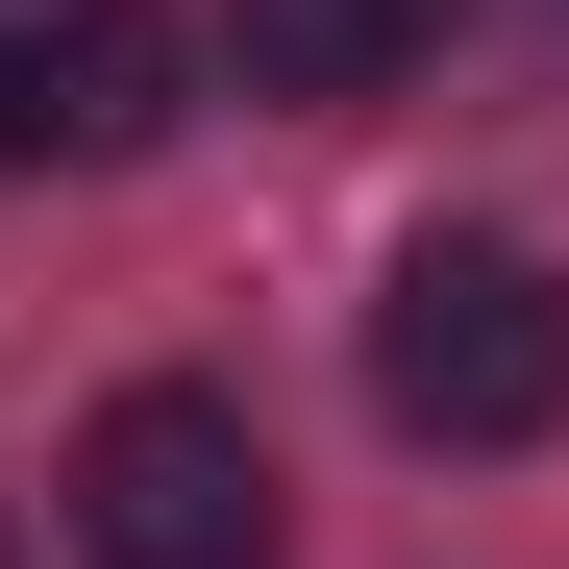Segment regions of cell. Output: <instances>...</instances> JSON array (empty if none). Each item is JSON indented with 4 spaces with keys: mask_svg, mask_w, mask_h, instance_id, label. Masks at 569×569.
Here are the masks:
<instances>
[{
    "mask_svg": "<svg viewBox=\"0 0 569 569\" xmlns=\"http://www.w3.org/2000/svg\"><path fill=\"white\" fill-rule=\"evenodd\" d=\"M371 421L397 446H545L569 421V272L520 223H421L371 272Z\"/></svg>",
    "mask_w": 569,
    "mask_h": 569,
    "instance_id": "6da1fadb",
    "label": "cell"
},
{
    "mask_svg": "<svg viewBox=\"0 0 569 569\" xmlns=\"http://www.w3.org/2000/svg\"><path fill=\"white\" fill-rule=\"evenodd\" d=\"M74 545L100 569H272V446L223 371H149V397L74 421Z\"/></svg>",
    "mask_w": 569,
    "mask_h": 569,
    "instance_id": "7a4b0ae2",
    "label": "cell"
},
{
    "mask_svg": "<svg viewBox=\"0 0 569 569\" xmlns=\"http://www.w3.org/2000/svg\"><path fill=\"white\" fill-rule=\"evenodd\" d=\"M173 74H199V50H173L149 0H50V26H26V149H74V173L173 149Z\"/></svg>",
    "mask_w": 569,
    "mask_h": 569,
    "instance_id": "3957f363",
    "label": "cell"
},
{
    "mask_svg": "<svg viewBox=\"0 0 569 569\" xmlns=\"http://www.w3.org/2000/svg\"><path fill=\"white\" fill-rule=\"evenodd\" d=\"M223 74L298 100V124H371V100L421 74V0H223Z\"/></svg>",
    "mask_w": 569,
    "mask_h": 569,
    "instance_id": "277c9868",
    "label": "cell"
},
{
    "mask_svg": "<svg viewBox=\"0 0 569 569\" xmlns=\"http://www.w3.org/2000/svg\"><path fill=\"white\" fill-rule=\"evenodd\" d=\"M0 173H26V50H0Z\"/></svg>",
    "mask_w": 569,
    "mask_h": 569,
    "instance_id": "5b68a950",
    "label": "cell"
}]
</instances>
